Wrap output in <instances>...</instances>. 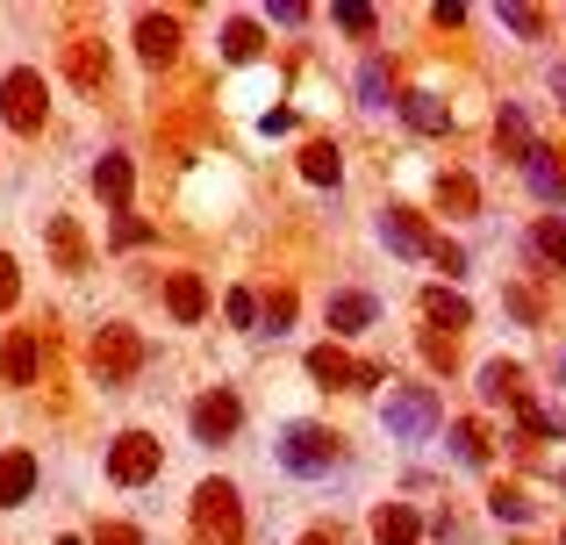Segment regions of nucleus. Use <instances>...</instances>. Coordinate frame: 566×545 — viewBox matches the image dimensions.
Returning <instances> with one entry per match:
<instances>
[{"mask_svg":"<svg viewBox=\"0 0 566 545\" xmlns=\"http://www.w3.org/2000/svg\"><path fill=\"white\" fill-rule=\"evenodd\" d=\"M280 467H287V474H337V438L331 431H316V423H287V431H280Z\"/></svg>","mask_w":566,"mask_h":545,"instance_id":"1","label":"nucleus"},{"mask_svg":"<svg viewBox=\"0 0 566 545\" xmlns=\"http://www.w3.org/2000/svg\"><path fill=\"white\" fill-rule=\"evenodd\" d=\"M158 460H166V446H158L151 431H123L108 446V481H123V489H144V481L158 474Z\"/></svg>","mask_w":566,"mask_h":545,"instance_id":"2","label":"nucleus"},{"mask_svg":"<svg viewBox=\"0 0 566 545\" xmlns=\"http://www.w3.org/2000/svg\"><path fill=\"white\" fill-rule=\"evenodd\" d=\"M193 524H201V538L237 545V532H244V510H237V489H230V481H201V495H193Z\"/></svg>","mask_w":566,"mask_h":545,"instance_id":"3","label":"nucleus"},{"mask_svg":"<svg viewBox=\"0 0 566 545\" xmlns=\"http://www.w3.org/2000/svg\"><path fill=\"white\" fill-rule=\"evenodd\" d=\"M380 423L395 438H430V431H438V395H430V388H395L380 402Z\"/></svg>","mask_w":566,"mask_h":545,"instance_id":"4","label":"nucleus"},{"mask_svg":"<svg viewBox=\"0 0 566 545\" xmlns=\"http://www.w3.org/2000/svg\"><path fill=\"white\" fill-rule=\"evenodd\" d=\"M0 115H8V129H43V80L36 72H8V86H0Z\"/></svg>","mask_w":566,"mask_h":545,"instance_id":"5","label":"nucleus"},{"mask_svg":"<svg viewBox=\"0 0 566 545\" xmlns=\"http://www.w3.org/2000/svg\"><path fill=\"white\" fill-rule=\"evenodd\" d=\"M137 366H144V345H137V331L108 323V331L94 337V374H101V380H129Z\"/></svg>","mask_w":566,"mask_h":545,"instance_id":"6","label":"nucleus"},{"mask_svg":"<svg viewBox=\"0 0 566 545\" xmlns=\"http://www.w3.org/2000/svg\"><path fill=\"white\" fill-rule=\"evenodd\" d=\"M237 423H244V402H237L230 388H216V395H201V402H193V438H201V446H222Z\"/></svg>","mask_w":566,"mask_h":545,"instance_id":"7","label":"nucleus"},{"mask_svg":"<svg viewBox=\"0 0 566 545\" xmlns=\"http://www.w3.org/2000/svg\"><path fill=\"white\" fill-rule=\"evenodd\" d=\"M65 72H72L80 94H101V86H108V43L101 36H72L65 43Z\"/></svg>","mask_w":566,"mask_h":545,"instance_id":"8","label":"nucleus"},{"mask_svg":"<svg viewBox=\"0 0 566 545\" xmlns=\"http://www.w3.org/2000/svg\"><path fill=\"white\" fill-rule=\"evenodd\" d=\"M380 244H395V252H401V259H423V252H430V238H423V223H416V216H409V209H387V216H380Z\"/></svg>","mask_w":566,"mask_h":545,"instance_id":"9","label":"nucleus"},{"mask_svg":"<svg viewBox=\"0 0 566 545\" xmlns=\"http://www.w3.org/2000/svg\"><path fill=\"white\" fill-rule=\"evenodd\" d=\"M29 489H36V460L29 452H0V510L29 503Z\"/></svg>","mask_w":566,"mask_h":545,"instance_id":"10","label":"nucleus"},{"mask_svg":"<svg viewBox=\"0 0 566 545\" xmlns=\"http://www.w3.org/2000/svg\"><path fill=\"white\" fill-rule=\"evenodd\" d=\"M137 43H144V57H151V65H166V57L180 51V22H166V14H144V22H137Z\"/></svg>","mask_w":566,"mask_h":545,"instance_id":"11","label":"nucleus"},{"mask_svg":"<svg viewBox=\"0 0 566 545\" xmlns=\"http://www.w3.org/2000/svg\"><path fill=\"white\" fill-rule=\"evenodd\" d=\"M43 244L57 252V266H65V273H86V244H80V230H72V216H51Z\"/></svg>","mask_w":566,"mask_h":545,"instance_id":"12","label":"nucleus"},{"mask_svg":"<svg viewBox=\"0 0 566 545\" xmlns=\"http://www.w3.org/2000/svg\"><path fill=\"white\" fill-rule=\"evenodd\" d=\"M374 532H380V545H416V532H423V517H416L409 503H387L380 517H374Z\"/></svg>","mask_w":566,"mask_h":545,"instance_id":"13","label":"nucleus"},{"mask_svg":"<svg viewBox=\"0 0 566 545\" xmlns=\"http://www.w3.org/2000/svg\"><path fill=\"white\" fill-rule=\"evenodd\" d=\"M166 302H172V316H180V323H193V316L208 308V287H201L193 273H172V280H166Z\"/></svg>","mask_w":566,"mask_h":545,"instance_id":"14","label":"nucleus"},{"mask_svg":"<svg viewBox=\"0 0 566 545\" xmlns=\"http://www.w3.org/2000/svg\"><path fill=\"white\" fill-rule=\"evenodd\" d=\"M0 366H8L14 388H29V380H36V331H14V337H8V359H0Z\"/></svg>","mask_w":566,"mask_h":545,"instance_id":"15","label":"nucleus"},{"mask_svg":"<svg viewBox=\"0 0 566 545\" xmlns=\"http://www.w3.org/2000/svg\"><path fill=\"white\" fill-rule=\"evenodd\" d=\"M374 323V294H331V331H366Z\"/></svg>","mask_w":566,"mask_h":545,"instance_id":"16","label":"nucleus"},{"mask_svg":"<svg viewBox=\"0 0 566 545\" xmlns=\"http://www.w3.org/2000/svg\"><path fill=\"white\" fill-rule=\"evenodd\" d=\"M524 172H531V187H538L545 201H566V172L553 166V151H524Z\"/></svg>","mask_w":566,"mask_h":545,"instance_id":"17","label":"nucleus"},{"mask_svg":"<svg viewBox=\"0 0 566 545\" xmlns=\"http://www.w3.org/2000/svg\"><path fill=\"white\" fill-rule=\"evenodd\" d=\"M401 115H409L416 129H430V137H438V129H452V108H444L438 94H409V101H401Z\"/></svg>","mask_w":566,"mask_h":545,"instance_id":"18","label":"nucleus"},{"mask_svg":"<svg viewBox=\"0 0 566 545\" xmlns=\"http://www.w3.org/2000/svg\"><path fill=\"white\" fill-rule=\"evenodd\" d=\"M308 374H316L323 388H345V380H359V366H352L345 352H331V345H323V352H308Z\"/></svg>","mask_w":566,"mask_h":545,"instance_id":"19","label":"nucleus"},{"mask_svg":"<svg viewBox=\"0 0 566 545\" xmlns=\"http://www.w3.org/2000/svg\"><path fill=\"white\" fill-rule=\"evenodd\" d=\"M423 316L438 323V331H467V302H459V294H423Z\"/></svg>","mask_w":566,"mask_h":545,"instance_id":"20","label":"nucleus"},{"mask_svg":"<svg viewBox=\"0 0 566 545\" xmlns=\"http://www.w3.org/2000/svg\"><path fill=\"white\" fill-rule=\"evenodd\" d=\"M94 187H101V201H129V158H101Z\"/></svg>","mask_w":566,"mask_h":545,"instance_id":"21","label":"nucleus"},{"mask_svg":"<svg viewBox=\"0 0 566 545\" xmlns=\"http://www.w3.org/2000/svg\"><path fill=\"white\" fill-rule=\"evenodd\" d=\"M481 395H488V402H516V366L510 359L481 366Z\"/></svg>","mask_w":566,"mask_h":545,"instance_id":"22","label":"nucleus"},{"mask_svg":"<svg viewBox=\"0 0 566 545\" xmlns=\"http://www.w3.org/2000/svg\"><path fill=\"white\" fill-rule=\"evenodd\" d=\"M302 172H308L316 187H331V180H337V144H308V151H302Z\"/></svg>","mask_w":566,"mask_h":545,"instance_id":"23","label":"nucleus"},{"mask_svg":"<svg viewBox=\"0 0 566 545\" xmlns=\"http://www.w3.org/2000/svg\"><path fill=\"white\" fill-rule=\"evenodd\" d=\"M222 51H230L237 65H244V57H259V29H251V22H230V29H222Z\"/></svg>","mask_w":566,"mask_h":545,"instance_id":"24","label":"nucleus"},{"mask_svg":"<svg viewBox=\"0 0 566 545\" xmlns=\"http://www.w3.org/2000/svg\"><path fill=\"white\" fill-rule=\"evenodd\" d=\"M438 201H444V209H473V180H467V172H444V180H438Z\"/></svg>","mask_w":566,"mask_h":545,"instance_id":"25","label":"nucleus"},{"mask_svg":"<svg viewBox=\"0 0 566 545\" xmlns=\"http://www.w3.org/2000/svg\"><path fill=\"white\" fill-rule=\"evenodd\" d=\"M495 517L502 524H531V503H524V495H510V489H495Z\"/></svg>","mask_w":566,"mask_h":545,"instance_id":"26","label":"nucleus"},{"mask_svg":"<svg viewBox=\"0 0 566 545\" xmlns=\"http://www.w3.org/2000/svg\"><path fill=\"white\" fill-rule=\"evenodd\" d=\"M359 94L374 101V108H387V65H366L359 72Z\"/></svg>","mask_w":566,"mask_h":545,"instance_id":"27","label":"nucleus"},{"mask_svg":"<svg viewBox=\"0 0 566 545\" xmlns=\"http://www.w3.org/2000/svg\"><path fill=\"white\" fill-rule=\"evenodd\" d=\"M452 446H459V460H473V467L488 460V446H481V431H473V423H459V431H452Z\"/></svg>","mask_w":566,"mask_h":545,"instance_id":"28","label":"nucleus"},{"mask_svg":"<svg viewBox=\"0 0 566 545\" xmlns=\"http://www.w3.org/2000/svg\"><path fill=\"white\" fill-rule=\"evenodd\" d=\"M538 252H545V259H559V266H566V223H538Z\"/></svg>","mask_w":566,"mask_h":545,"instance_id":"29","label":"nucleus"},{"mask_svg":"<svg viewBox=\"0 0 566 545\" xmlns=\"http://www.w3.org/2000/svg\"><path fill=\"white\" fill-rule=\"evenodd\" d=\"M337 22H345L352 36H374V8H337Z\"/></svg>","mask_w":566,"mask_h":545,"instance_id":"30","label":"nucleus"},{"mask_svg":"<svg viewBox=\"0 0 566 545\" xmlns=\"http://www.w3.org/2000/svg\"><path fill=\"white\" fill-rule=\"evenodd\" d=\"M94 545H144V538L129 532V524H101V532H94Z\"/></svg>","mask_w":566,"mask_h":545,"instance_id":"31","label":"nucleus"},{"mask_svg":"<svg viewBox=\"0 0 566 545\" xmlns=\"http://www.w3.org/2000/svg\"><path fill=\"white\" fill-rule=\"evenodd\" d=\"M14 294H22V280H14V259H8V252H0V308H8V302H14Z\"/></svg>","mask_w":566,"mask_h":545,"instance_id":"32","label":"nucleus"},{"mask_svg":"<svg viewBox=\"0 0 566 545\" xmlns=\"http://www.w3.org/2000/svg\"><path fill=\"white\" fill-rule=\"evenodd\" d=\"M302 545H331V538H323V532H308V538H302Z\"/></svg>","mask_w":566,"mask_h":545,"instance_id":"33","label":"nucleus"},{"mask_svg":"<svg viewBox=\"0 0 566 545\" xmlns=\"http://www.w3.org/2000/svg\"><path fill=\"white\" fill-rule=\"evenodd\" d=\"M553 366H559V374H566V345H559V359H553Z\"/></svg>","mask_w":566,"mask_h":545,"instance_id":"34","label":"nucleus"}]
</instances>
